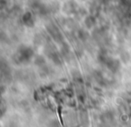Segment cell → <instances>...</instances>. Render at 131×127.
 <instances>
[{"label": "cell", "instance_id": "obj_1", "mask_svg": "<svg viewBox=\"0 0 131 127\" xmlns=\"http://www.w3.org/2000/svg\"><path fill=\"white\" fill-rule=\"evenodd\" d=\"M18 60L19 62H27L33 56V51L29 47L21 46L18 52Z\"/></svg>", "mask_w": 131, "mask_h": 127}, {"label": "cell", "instance_id": "obj_2", "mask_svg": "<svg viewBox=\"0 0 131 127\" xmlns=\"http://www.w3.org/2000/svg\"><path fill=\"white\" fill-rule=\"evenodd\" d=\"M23 21L25 25L29 26V27H32L34 25V19H33L32 14L29 12L24 14V15L23 16Z\"/></svg>", "mask_w": 131, "mask_h": 127}, {"label": "cell", "instance_id": "obj_3", "mask_svg": "<svg viewBox=\"0 0 131 127\" xmlns=\"http://www.w3.org/2000/svg\"><path fill=\"white\" fill-rule=\"evenodd\" d=\"M44 62H45L44 58L41 56H38L36 58V60H35V64H36V65H38V66H41V64H43Z\"/></svg>", "mask_w": 131, "mask_h": 127}, {"label": "cell", "instance_id": "obj_4", "mask_svg": "<svg viewBox=\"0 0 131 127\" xmlns=\"http://www.w3.org/2000/svg\"><path fill=\"white\" fill-rule=\"evenodd\" d=\"M1 114H2V112H1V109H0V116H1Z\"/></svg>", "mask_w": 131, "mask_h": 127}]
</instances>
